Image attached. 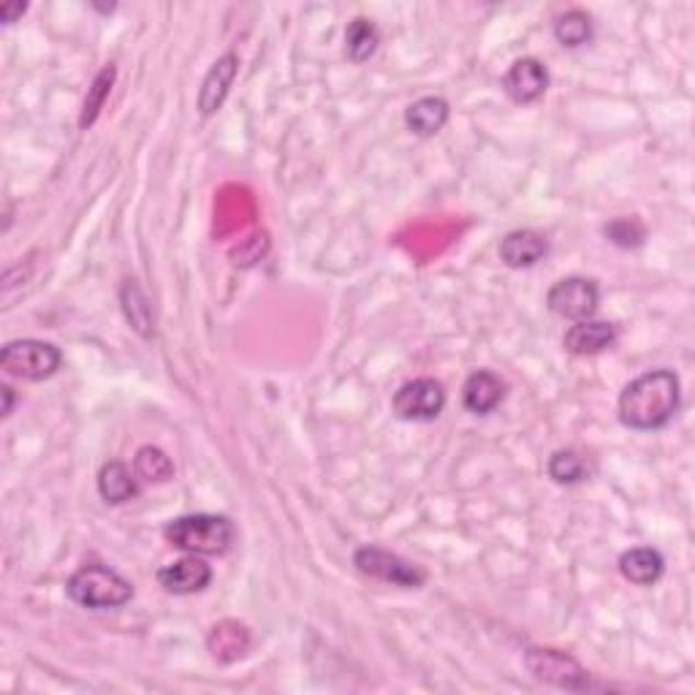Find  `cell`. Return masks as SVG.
I'll return each mask as SVG.
<instances>
[{"mask_svg": "<svg viewBox=\"0 0 695 695\" xmlns=\"http://www.w3.org/2000/svg\"><path fill=\"white\" fill-rule=\"evenodd\" d=\"M619 421L630 430L652 432L669 424L680 410V378L671 369L638 375L619 395Z\"/></svg>", "mask_w": 695, "mask_h": 695, "instance_id": "6da1fadb", "label": "cell"}, {"mask_svg": "<svg viewBox=\"0 0 695 695\" xmlns=\"http://www.w3.org/2000/svg\"><path fill=\"white\" fill-rule=\"evenodd\" d=\"M167 540L191 555H226L237 544V527L229 516L191 514L176 516L163 527Z\"/></svg>", "mask_w": 695, "mask_h": 695, "instance_id": "7a4b0ae2", "label": "cell"}, {"mask_svg": "<svg viewBox=\"0 0 695 695\" xmlns=\"http://www.w3.org/2000/svg\"><path fill=\"white\" fill-rule=\"evenodd\" d=\"M68 597L82 608H119L134 597V584L106 566H84L68 579Z\"/></svg>", "mask_w": 695, "mask_h": 695, "instance_id": "3957f363", "label": "cell"}, {"mask_svg": "<svg viewBox=\"0 0 695 695\" xmlns=\"http://www.w3.org/2000/svg\"><path fill=\"white\" fill-rule=\"evenodd\" d=\"M62 364V353L44 340H14L0 351V367L20 380H47Z\"/></svg>", "mask_w": 695, "mask_h": 695, "instance_id": "277c9868", "label": "cell"}, {"mask_svg": "<svg viewBox=\"0 0 695 695\" xmlns=\"http://www.w3.org/2000/svg\"><path fill=\"white\" fill-rule=\"evenodd\" d=\"M397 419L413 421V424H426V421H435L437 415L446 408V391L443 384H437L435 378H415L402 384L395 391V400H391Z\"/></svg>", "mask_w": 695, "mask_h": 695, "instance_id": "5b68a950", "label": "cell"}, {"mask_svg": "<svg viewBox=\"0 0 695 695\" xmlns=\"http://www.w3.org/2000/svg\"><path fill=\"white\" fill-rule=\"evenodd\" d=\"M353 566H356L364 577L386 581V584L421 586L426 581L424 568L402 560V557L395 555V551L378 549V546H362V549H356V555H353Z\"/></svg>", "mask_w": 695, "mask_h": 695, "instance_id": "8992f818", "label": "cell"}, {"mask_svg": "<svg viewBox=\"0 0 695 695\" xmlns=\"http://www.w3.org/2000/svg\"><path fill=\"white\" fill-rule=\"evenodd\" d=\"M597 301H601V288L595 281L586 277H566L555 283L546 294V305L555 316L568 318V321H586L595 316Z\"/></svg>", "mask_w": 695, "mask_h": 695, "instance_id": "52a82bcc", "label": "cell"}, {"mask_svg": "<svg viewBox=\"0 0 695 695\" xmlns=\"http://www.w3.org/2000/svg\"><path fill=\"white\" fill-rule=\"evenodd\" d=\"M527 669L538 680L566 687V691H581L586 685L584 669H581L577 660L568 658L566 652H557V649H529Z\"/></svg>", "mask_w": 695, "mask_h": 695, "instance_id": "ba28073f", "label": "cell"}, {"mask_svg": "<svg viewBox=\"0 0 695 695\" xmlns=\"http://www.w3.org/2000/svg\"><path fill=\"white\" fill-rule=\"evenodd\" d=\"M549 88V71L540 60L522 58L505 71L503 90L514 104H533Z\"/></svg>", "mask_w": 695, "mask_h": 695, "instance_id": "9c48e42d", "label": "cell"}, {"mask_svg": "<svg viewBox=\"0 0 695 695\" xmlns=\"http://www.w3.org/2000/svg\"><path fill=\"white\" fill-rule=\"evenodd\" d=\"M209 581H213V568L198 560L196 555L169 562L158 571V584L172 595H196V592L207 590Z\"/></svg>", "mask_w": 695, "mask_h": 695, "instance_id": "30bf717a", "label": "cell"}, {"mask_svg": "<svg viewBox=\"0 0 695 695\" xmlns=\"http://www.w3.org/2000/svg\"><path fill=\"white\" fill-rule=\"evenodd\" d=\"M237 71H239V58L233 53H226L224 58L213 62V68H209L207 77H204L202 90H198V112H202L204 117L215 115V112L224 106L233 79H237Z\"/></svg>", "mask_w": 695, "mask_h": 695, "instance_id": "8fae6325", "label": "cell"}, {"mask_svg": "<svg viewBox=\"0 0 695 695\" xmlns=\"http://www.w3.org/2000/svg\"><path fill=\"white\" fill-rule=\"evenodd\" d=\"M546 253H549V242H546L544 233L533 229L511 231L500 242V259L511 270H529L538 261H544Z\"/></svg>", "mask_w": 695, "mask_h": 695, "instance_id": "7c38bea8", "label": "cell"}, {"mask_svg": "<svg viewBox=\"0 0 695 695\" xmlns=\"http://www.w3.org/2000/svg\"><path fill=\"white\" fill-rule=\"evenodd\" d=\"M614 343H617V327L608 321H590V318L573 323L562 340L566 351L573 356H597Z\"/></svg>", "mask_w": 695, "mask_h": 695, "instance_id": "4fadbf2b", "label": "cell"}, {"mask_svg": "<svg viewBox=\"0 0 695 695\" xmlns=\"http://www.w3.org/2000/svg\"><path fill=\"white\" fill-rule=\"evenodd\" d=\"M505 397V384L489 369H478L463 386V402L470 413L476 415H489L494 408L503 402Z\"/></svg>", "mask_w": 695, "mask_h": 695, "instance_id": "5bb4252c", "label": "cell"}, {"mask_svg": "<svg viewBox=\"0 0 695 695\" xmlns=\"http://www.w3.org/2000/svg\"><path fill=\"white\" fill-rule=\"evenodd\" d=\"M665 560L658 549H649V546H636V549L625 551L619 557V573L638 586H652L654 581L663 577Z\"/></svg>", "mask_w": 695, "mask_h": 695, "instance_id": "9a60e30c", "label": "cell"}, {"mask_svg": "<svg viewBox=\"0 0 695 695\" xmlns=\"http://www.w3.org/2000/svg\"><path fill=\"white\" fill-rule=\"evenodd\" d=\"M448 101L437 99V95H426V99H419L415 104L408 106L406 112V125L410 128V134L415 136H435L441 134L443 125L448 123Z\"/></svg>", "mask_w": 695, "mask_h": 695, "instance_id": "2e32d148", "label": "cell"}, {"mask_svg": "<svg viewBox=\"0 0 695 695\" xmlns=\"http://www.w3.org/2000/svg\"><path fill=\"white\" fill-rule=\"evenodd\" d=\"M99 494L112 505H123L139 494V481L136 472L125 463H106L99 472Z\"/></svg>", "mask_w": 695, "mask_h": 695, "instance_id": "e0dca14e", "label": "cell"}, {"mask_svg": "<svg viewBox=\"0 0 695 695\" xmlns=\"http://www.w3.org/2000/svg\"><path fill=\"white\" fill-rule=\"evenodd\" d=\"M248 643L250 636L248 630H244V625L231 623V619L215 625L213 634L207 638L209 652H213V658L218 660V663H233L237 658H242V654L248 652Z\"/></svg>", "mask_w": 695, "mask_h": 695, "instance_id": "ac0fdd59", "label": "cell"}, {"mask_svg": "<svg viewBox=\"0 0 695 695\" xmlns=\"http://www.w3.org/2000/svg\"><path fill=\"white\" fill-rule=\"evenodd\" d=\"M380 31L375 27L373 20L367 16H356L351 25L345 27V55L351 62H367L378 53Z\"/></svg>", "mask_w": 695, "mask_h": 695, "instance_id": "d6986e66", "label": "cell"}, {"mask_svg": "<svg viewBox=\"0 0 695 695\" xmlns=\"http://www.w3.org/2000/svg\"><path fill=\"white\" fill-rule=\"evenodd\" d=\"M119 301H123V312L125 318L130 321V327L141 334V338H152L156 332V318H152V307L147 301L145 290L136 286L134 281H125L123 290H119Z\"/></svg>", "mask_w": 695, "mask_h": 695, "instance_id": "ffe728a7", "label": "cell"}, {"mask_svg": "<svg viewBox=\"0 0 695 695\" xmlns=\"http://www.w3.org/2000/svg\"><path fill=\"white\" fill-rule=\"evenodd\" d=\"M134 472L147 483H167L169 478H174V463L158 446H141L136 452Z\"/></svg>", "mask_w": 695, "mask_h": 695, "instance_id": "44dd1931", "label": "cell"}, {"mask_svg": "<svg viewBox=\"0 0 695 695\" xmlns=\"http://www.w3.org/2000/svg\"><path fill=\"white\" fill-rule=\"evenodd\" d=\"M555 38L568 49L584 47V44L592 38L590 14H584V11H579V9H571V11H566V14L557 16Z\"/></svg>", "mask_w": 695, "mask_h": 695, "instance_id": "7402d4cb", "label": "cell"}, {"mask_svg": "<svg viewBox=\"0 0 695 695\" xmlns=\"http://www.w3.org/2000/svg\"><path fill=\"white\" fill-rule=\"evenodd\" d=\"M549 476L551 481L557 483H581L590 478V463L586 457H581L573 448H566V452H555L549 459Z\"/></svg>", "mask_w": 695, "mask_h": 695, "instance_id": "603a6c76", "label": "cell"}, {"mask_svg": "<svg viewBox=\"0 0 695 695\" xmlns=\"http://www.w3.org/2000/svg\"><path fill=\"white\" fill-rule=\"evenodd\" d=\"M112 82H115V66H106L104 71L95 77L93 88H90L88 99H84L82 117H79V125H82V128H90V125L95 123V117L101 115V110H104V101L110 99Z\"/></svg>", "mask_w": 695, "mask_h": 695, "instance_id": "cb8c5ba5", "label": "cell"}, {"mask_svg": "<svg viewBox=\"0 0 695 695\" xmlns=\"http://www.w3.org/2000/svg\"><path fill=\"white\" fill-rule=\"evenodd\" d=\"M606 237L612 239L614 244H619V248H638V244L643 242V229L636 220L619 218L606 226Z\"/></svg>", "mask_w": 695, "mask_h": 695, "instance_id": "d4e9b609", "label": "cell"}, {"mask_svg": "<svg viewBox=\"0 0 695 695\" xmlns=\"http://www.w3.org/2000/svg\"><path fill=\"white\" fill-rule=\"evenodd\" d=\"M27 11L25 3H14V5H3L0 9V20H3V25H11V22L16 20V16H22Z\"/></svg>", "mask_w": 695, "mask_h": 695, "instance_id": "484cf974", "label": "cell"}, {"mask_svg": "<svg viewBox=\"0 0 695 695\" xmlns=\"http://www.w3.org/2000/svg\"><path fill=\"white\" fill-rule=\"evenodd\" d=\"M0 395H3V415H11V408H14V389H11V386H3V389H0Z\"/></svg>", "mask_w": 695, "mask_h": 695, "instance_id": "4316f807", "label": "cell"}]
</instances>
